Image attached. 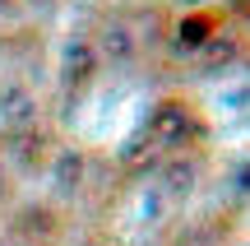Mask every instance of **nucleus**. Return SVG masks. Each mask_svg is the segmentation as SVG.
Returning a JSON list of instances; mask_svg holds the SVG:
<instances>
[{"instance_id":"nucleus-1","label":"nucleus","mask_w":250,"mask_h":246,"mask_svg":"<svg viewBox=\"0 0 250 246\" xmlns=\"http://www.w3.org/2000/svg\"><path fill=\"white\" fill-rule=\"evenodd\" d=\"M102 56H107V61H116V65H125L134 56V37L125 33L121 23H111L107 33H102Z\"/></svg>"},{"instance_id":"nucleus-2","label":"nucleus","mask_w":250,"mask_h":246,"mask_svg":"<svg viewBox=\"0 0 250 246\" xmlns=\"http://www.w3.org/2000/svg\"><path fill=\"white\" fill-rule=\"evenodd\" d=\"M93 65H98V56H93L88 42H74L70 51H65V74H74V79H88Z\"/></svg>"}]
</instances>
